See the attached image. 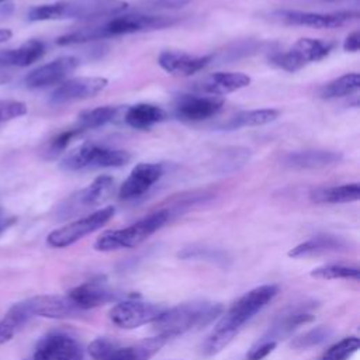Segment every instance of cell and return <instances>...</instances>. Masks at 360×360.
<instances>
[{
	"label": "cell",
	"instance_id": "obj_1",
	"mask_svg": "<svg viewBox=\"0 0 360 360\" xmlns=\"http://www.w3.org/2000/svg\"><path fill=\"white\" fill-rule=\"evenodd\" d=\"M176 17L169 15H155V14H124L112 15L110 20L96 22L68 34L58 37L56 44L60 46L79 45L86 42H93L105 38H114L128 34H136L150 30H160L176 24Z\"/></svg>",
	"mask_w": 360,
	"mask_h": 360
},
{
	"label": "cell",
	"instance_id": "obj_2",
	"mask_svg": "<svg viewBox=\"0 0 360 360\" xmlns=\"http://www.w3.org/2000/svg\"><path fill=\"white\" fill-rule=\"evenodd\" d=\"M224 314V305L211 301L183 302L165 311L152 322L153 330L163 338H173L201 329Z\"/></svg>",
	"mask_w": 360,
	"mask_h": 360
},
{
	"label": "cell",
	"instance_id": "obj_3",
	"mask_svg": "<svg viewBox=\"0 0 360 360\" xmlns=\"http://www.w3.org/2000/svg\"><path fill=\"white\" fill-rule=\"evenodd\" d=\"M169 217L170 214L167 210H159L127 228L105 231L94 242V249L98 252H112L135 248L159 231L169 221Z\"/></svg>",
	"mask_w": 360,
	"mask_h": 360
},
{
	"label": "cell",
	"instance_id": "obj_4",
	"mask_svg": "<svg viewBox=\"0 0 360 360\" xmlns=\"http://www.w3.org/2000/svg\"><path fill=\"white\" fill-rule=\"evenodd\" d=\"M131 160V155L122 149H114L96 142H84L68 152L59 166L66 172L121 167Z\"/></svg>",
	"mask_w": 360,
	"mask_h": 360
},
{
	"label": "cell",
	"instance_id": "obj_5",
	"mask_svg": "<svg viewBox=\"0 0 360 360\" xmlns=\"http://www.w3.org/2000/svg\"><path fill=\"white\" fill-rule=\"evenodd\" d=\"M278 292V287L274 284H263L245 292L232 307L222 314L215 328L228 329L238 333L245 322L253 318L262 311Z\"/></svg>",
	"mask_w": 360,
	"mask_h": 360
},
{
	"label": "cell",
	"instance_id": "obj_6",
	"mask_svg": "<svg viewBox=\"0 0 360 360\" xmlns=\"http://www.w3.org/2000/svg\"><path fill=\"white\" fill-rule=\"evenodd\" d=\"M114 212L115 208L112 205L100 208L83 218H79L73 222H69L60 228L53 229L46 236V242L52 248H68L104 226L114 217Z\"/></svg>",
	"mask_w": 360,
	"mask_h": 360
},
{
	"label": "cell",
	"instance_id": "obj_7",
	"mask_svg": "<svg viewBox=\"0 0 360 360\" xmlns=\"http://www.w3.org/2000/svg\"><path fill=\"white\" fill-rule=\"evenodd\" d=\"M333 44L314 38L298 39L288 51L276 52L270 56V62L287 72H297L311 62H318L329 55Z\"/></svg>",
	"mask_w": 360,
	"mask_h": 360
},
{
	"label": "cell",
	"instance_id": "obj_8",
	"mask_svg": "<svg viewBox=\"0 0 360 360\" xmlns=\"http://www.w3.org/2000/svg\"><path fill=\"white\" fill-rule=\"evenodd\" d=\"M163 311L165 307L162 305L129 297L118 301L110 309L108 316L110 321L121 329H136L142 325L152 323Z\"/></svg>",
	"mask_w": 360,
	"mask_h": 360
},
{
	"label": "cell",
	"instance_id": "obj_9",
	"mask_svg": "<svg viewBox=\"0 0 360 360\" xmlns=\"http://www.w3.org/2000/svg\"><path fill=\"white\" fill-rule=\"evenodd\" d=\"M66 295L73 301V304L80 311L97 308L108 302L118 301L122 297H127V298L132 297V295H125L121 291H117L108 287V284L101 278H94V280L82 283L73 287L72 290H69Z\"/></svg>",
	"mask_w": 360,
	"mask_h": 360
},
{
	"label": "cell",
	"instance_id": "obj_10",
	"mask_svg": "<svg viewBox=\"0 0 360 360\" xmlns=\"http://www.w3.org/2000/svg\"><path fill=\"white\" fill-rule=\"evenodd\" d=\"M224 105V98L210 94H180L174 100L173 111L183 121H202L217 115Z\"/></svg>",
	"mask_w": 360,
	"mask_h": 360
},
{
	"label": "cell",
	"instance_id": "obj_11",
	"mask_svg": "<svg viewBox=\"0 0 360 360\" xmlns=\"http://www.w3.org/2000/svg\"><path fill=\"white\" fill-rule=\"evenodd\" d=\"M108 84L105 77H73L59 84L49 97V103L60 105L77 100L90 98L104 90Z\"/></svg>",
	"mask_w": 360,
	"mask_h": 360
},
{
	"label": "cell",
	"instance_id": "obj_12",
	"mask_svg": "<svg viewBox=\"0 0 360 360\" xmlns=\"http://www.w3.org/2000/svg\"><path fill=\"white\" fill-rule=\"evenodd\" d=\"M30 316H42L52 319L70 318L80 312V309L73 304L68 295L59 294H45L35 295L22 301Z\"/></svg>",
	"mask_w": 360,
	"mask_h": 360
},
{
	"label": "cell",
	"instance_id": "obj_13",
	"mask_svg": "<svg viewBox=\"0 0 360 360\" xmlns=\"http://www.w3.org/2000/svg\"><path fill=\"white\" fill-rule=\"evenodd\" d=\"M163 173L165 167L160 163H138L121 184L118 191L120 198L132 200L143 195L162 179Z\"/></svg>",
	"mask_w": 360,
	"mask_h": 360
},
{
	"label": "cell",
	"instance_id": "obj_14",
	"mask_svg": "<svg viewBox=\"0 0 360 360\" xmlns=\"http://www.w3.org/2000/svg\"><path fill=\"white\" fill-rule=\"evenodd\" d=\"M278 17L285 24H291V25H304V27H314V28H338L357 18V13H353V11L312 13V11L284 10L278 13Z\"/></svg>",
	"mask_w": 360,
	"mask_h": 360
},
{
	"label": "cell",
	"instance_id": "obj_15",
	"mask_svg": "<svg viewBox=\"0 0 360 360\" xmlns=\"http://www.w3.org/2000/svg\"><path fill=\"white\" fill-rule=\"evenodd\" d=\"M79 66V59L75 56H60L53 59L49 63L41 65L37 69L31 70L24 82L30 89L46 87L56 84L66 79L76 68Z\"/></svg>",
	"mask_w": 360,
	"mask_h": 360
},
{
	"label": "cell",
	"instance_id": "obj_16",
	"mask_svg": "<svg viewBox=\"0 0 360 360\" xmlns=\"http://www.w3.org/2000/svg\"><path fill=\"white\" fill-rule=\"evenodd\" d=\"M252 79L242 72H215L204 76L193 84V89L201 94L225 96L248 87Z\"/></svg>",
	"mask_w": 360,
	"mask_h": 360
},
{
	"label": "cell",
	"instance_id": "obj_17",
	"mask_svg": "<svg viewBox=\"0 0 360 360\" xmlns=\"http://www.w3.org/2000/svg\"><path fill=\"white\" fill-rule=\"evenodd\" d=\"M212 60V55H191L180 51H163L159 58V66L173 76H191L202 70Z\"/></svg>",
	"mask_w": 360,
	"mask_h": 360
},
{
	"label": "cell",
	"instance_id": "obj_18",
	"mask_svg": "<svg viewBox=\"0 0 360 360\" xmlns=\"http://www.w3.org/2000/svg\"><path fill=\"white\" fill-rule=\"evenodd\" d=\"M48 360H82L83 350L76 339L65 333H51L44 336L37 347Z\"/></svg>",
	"mask_w": 360,
	"mask_h": 360
},
{
	"label": "cell",
	"instance_id": "obj_19",
	"mask_svg": "<svg viewBox=\"0 0 360 360\" xmlns=\"http://www.w3.org/2000/svg\"><path fill=\"white\" fill-rule=\"evenodd\" d=\"M342 160V153L323 149L291 152L284 158V163L292 169H325L338 165Z\"/></svg>",
	"mask_w": 360,
	"mask_h": 360
},
{
	"label": "cell",
	"instance_id": "obj_20",
	"mask_svg": "<svg viewBox=\"0 0 360 360\" xmlns=\"http://www.w3.org/2000/svg\"><path fill=\"white\" fill-rule=\"evenodd\" d=\"M45 53V45L39 39H28L15 49L0 51V66L25 68L41 59Z\"/></svg>",
	"mask_w": 360,
	"mask_h": 360
},
{
	"label": "cell",
	"instance_id": "obj_21",
	"mask_svg": "<svg viewBox=\"0 0 360 360\" xmlns=\"http://www.w3.org/2000/svg\"><path fill=\"white\" fill-rule=\"evenodd\" d=\"M309 198L316 204H345L353 202L360 198V184L349 183L342 186L316 187L311 190Z\"/></svg>",
	"mask_w": 360,
	"mask_h": 360
},
{
	"label": "cell",
	"instance_id": "obj_22",
	"mask_svg": "<svg viewBox=\"0 0 360 360\" xmlns=\"http://www.w3.org/2000/svg\"><path fill=\"white\" fill-rule=\"evenodd\" d=\"M167 118V112L155 104L139 103L131 105L125 112V122L135 129H149Z\"/></svg>",
	"mask_w": 360,
	"mask_h": 360
},
{
	"label": "cell",
	"instance_id": "obj_23",
	"mask_svg": "<svg viewBox=\"0 0 360 360\" xmlns=\"http://www.w3.org/2000/svg\"><path fill=\"white\" fill-rule=\"evenodd\" d=\"M346 248V242L333 235H316L288 250V256L292 259L308 257L326 252H336Z\"/></svg>",
	"mask_w": 360,
	"mask_h": 360
},
{
	"label": "cell",
	"instance_id": "obj_24",
	"mask_svg": "<svg viewBox=\"0 0 360 360\" xmlns=\"http://www.w3.org/2000/svg\"><path fill=\"white\" fill-rule=\"evenodd\" d=\"M114 187V180L111 176L101 174L96 177L86 188L80 190L75 200L77 205L83 208H91L101 205L105 200L110 198Z\"/></svg>",
	"mask_w": 360,
	"mask_h": 360
},
{
	"label": "cell",
	"instance_id": "obj_25",
	"mask_svg": "<svg viewBox=\"0 0 360 360\" xmlns=\"http://www.w3.org/2000/svg\"><path fill=\"white\" fill-rule=\"evenodd\" d=\"M315 319V316L308 312L305 308L304 309H292L291 312L285 314L284 316H281L269 330V335L264 336L262 340H273L277 342L278 339L288 336L291 332H294L297 328H300L301 325L309 323Z\"/></svg>",
	"mask_w": 360,
	"mask_h": 360
},
{
	"label": "cell",
	"instance_id": "obj_26",
	"mask_svg": "<svg viewBox=\"0 0 360 360\" xmlns=\"http://www.w3.org/2000/svg\"><path fill=\"white\" fill-rule=\"evenodd\" d=\"M166 340V338L156 335L153 338L139 340L131 346L118 347L112 360H149L165 346Z\"/></svg>",
	"mask_w": 360,
	"mask_h": 360
},
{
	"label": "cell",
	"instance_id": "obj_27",
	"mask_svg": "<svg viewBox=\"0 0 360 360\" xmlns=\"http://www.w3.org/2000/svg\"><path fill=\"white\" fill-rule=\"evenodd\" d=\"M280 115L278 110L274 108H260V110H246L240 111L224 125L229 129L243 128V127H257V125H266L277 120Z\"/></svg>",
	"mask_w": 360,
	"mask_h": 360
},
{
	"label": "cell",
	"instance_id": "obj_28",
	"mask_svg": "<svg viewBox=\"0 0 360 360\" xmlns=\"http://www.w3.org/2000/svg\"><path fill=\"white\" fill-rule=\"evenodd\" d=\"M30 314L24 307V302H15L8 308L4 316L0 319V345L7 343L14 338L18 329L30 319Z\"/></svg>",
	"mask_w": 360,
	"mask_h": 360
},
{
	"label": "cell",
	"instance_id": "obj_29",
	"mask_svg": "<svg viewBox=\"0 0 360 360\" xmlns=\"http://www.w3.org/2000/svg\"><path fill=\"white\" fill-rule=\"evenodd\" d=\"M118 111H120V108L115 105H101V107L82 111L77 115V127L76 128H79L80 131H86V129L103 127V125L111 122L117 117Z\"/></svg>",
	"mask_w": 360,
	"mask_h": 360
},
{
	"label": "cell",
	"instance_id": "obj_30",
	"mask_svg": "<svg viewBox=\"0 0 360 360\" xmlns=\"http://www.w3.org/2000/svg\"><path fill=\"white\" fill-rule=\"evenodd\" d=\"M360 89V75L359 73H346L321 89L319 96L322 98L330 100L338 97H345L356 93Z\"/></svg>",
	"mask_w": 360,
	"mask_h": 360
},
{
	"label": "cell",
	"instance_id": "obj_31",
	"mask_svg": "<svg viewBox=\"0 0 360 360\" xmlns=\"http://www.w3.org/2000/svg\"><path fill=\"white\" fill-rule=\"evenodd\" d=\"M250 150L245 148H229L219 153L215 160V169L219 173H231L249 162Z\"/></svg>",
	"mask_w": 360,
	"mask_h": 360
},
{
	"label": "cell",
	"instance_id": "obj_32",
	"mask_svg": "<svg viewBox=\"0 0 360 360\" xmlns=\"http://www.w3.org/2000/svg\"><path fill=\"white\" fill-rule=\"evenodd\" d=\"M311 277L319 278V280H359L360 278V270L359 267L353 266H345V264H325L312 269Z\"/></svg>",
	"mask_w": 360,
	"mask_h": 360
},
{
	"label": "cell",
	"instance_id": "obj_33",
	"mask_svg": "<svg viewBox=\"0 0 360 360\" xmlns=\"http://www.w3.org/2000/svg\"><path fill=\"white\" fill-rule=\"evenodd\" d=\"M359 349L360 339L357 336H347L326 349L319 360H349Z\"/></svg>",
	"mask_w": 360,
	"mask_h": 360
},
{
	"label": "cell",
	"instance_id": "obj_34",
	"mask_svg": "<svg viewBox=\"0 0 360 360\" xmlns=\"http://www.w3.org/2000/svg\"><path fill=\"white\" fill-rule=\"evenodd\" d=\"M235 336H236V332H233V330L214 328L211 335L205 339V342L202 345V353L205 356H214V354L219 353L233 340Z\"/></svg>",
	"mask_w": 360,
	"mask_h": 360
},
{
	"label": "cell",
	"instance_id": "obj_35",
	"mask_svg": "<svg viewBox=\"0 0 360 360\" xmlns=\"http://www.w3.org/2000/svg\"><path fill=\"white\" fill-rule=\"evenodd\" d=\"M332 330L328 326H316L314 329H309L307 330L305 333L297 336L292 342H291V346L294 349H309V347H314V346H318L321 345L322 342H325L329 336H330Z\"/></svg>",
	"mask_w": 360,
	"mask_h": 360
},
{
	"label": "cell",
	"instance_id": "obj_36",
	"mask_svg": "<svg viewBox=\"0 0 360 360\" xmlns=\"http://www.w3.org/2000/svg\"><path fill=\"white\" fill-rule=\"evenodd\" d=\"M118 347L120 346L108 338H97L89 345L87 352L93 360H112Z\"/></svg>",
	"mask_w": 360,
	"mask_h": 360
},
{
	"label": "cell",
	"instance_id": "obj_37",
	"mask_svg": "<svg viewBox=\"0 0 360 360\" xmlns=\"http://www.w3.org/2000/svg\"><path fill=\"white\" fill-rule=\"evenodd\" d=\"M179 257L181 259H201V260H210L214 263L225 262V255L222 252L208 249V248H186L179 253Z\"/></svg>",
	"mask_w": 360,
	"mask_h": 360
},
{
	"label": "cell",
	"instance_id": "obj_38",
	"mask_svg": "<svg viewBox=\"0 0 360 360\" xmlns=\"http://www.w3.org/2000/svg\"><path fill=\"white\" fill-rule=\"evenodd\" d=\"M83 131H80L79 128H73V129H66L60 134H58L49 143L48 148V155L49 158H53L56 155H59L60 152H63L66 149V146L70 143V141L76 136H79Z\"/></svg>",
	"mask_w": 360,
	"mask_h": 360
},
{
	"label": "cell",
	"instance_id": "obj_39",
	"mask_svg": "<svg viewBox=\"0 0 360 360\" xmlns=\"http://www.w3.org/2000/svg\"><path fill=\"white\" fill-rule=\"evenodd\" d=\"M27 114V105L17 100H0V122L10 121Z\"/></svg>",
	"mask_w": 360,
	"mask_h": 360
},
{
	"label": "cell",
	"instance_id": "obj_40",
	"mask_svg": "<svg viewBox=\"0 0 360 360\" xmlns=\"http://www.w3.org/2000/svg\"><path fill=\"white\" fill-rule=\"evenodd\" d=\"M276 346H277V342L262 340L257 346L252 347V350L248 354V360H263L276 349Z\"/></svg>",
	"mask_w": 360,
	"mask_h": 360
},
{
	"label": "cell",
	"instance_id": "obj_41",
	"mask_svg": "<svg viewBox=\"0 0 360 360\" xmlns=\"http://www.w3.org/2000/svg\"><path fill=\"white\" fill-rule=\"evenodd\" d=\"M191 0H148L143 3L142 8L145 10H158V8H176L183 7Z\"/></svg>",
	"mask_w": 360,
	"mask_h": 360
},
{
	"label": "cell",
	"instance_id": "obj_42",
	"mask_svg": "<svg viewBox=\"0 0 360 360\" xmlns=\"http://www.w3.org/2000/svg\"><path fill=\"white\" fill-rule=\"evenodd\" d=\"M360 48V32L354 31L349 34L343 42V49L347 52H357Z\"/></svg>",
	"mask_w": 360,
	"mask_h": 360
},
{
	"label": "cell",
	"instance_id": "obj_43",
	"mask_svg": "<svg viewBox=\"0 0 360 360\" xmlns=\"http://www.w3.org/2000/svg\"><path fill=\"white\" fill-rule=\"evenodd\" d=\"M11 35H13V32H11L10 30H7V28H1V30H0V44H3V42H6V41H8V39L11 38Z\"/></svg>",
	"mask_w": 360,
	"mask_h": 360
},
{
	"label": "cell",
	"instance_id": "obj_44",
	"mask_svg": "<svg viewBox=\"0 0 360 360\" xmlns=\"http://www.w3.org/2000/svg\"><path fill=\"white\" fill-rule=\"evenodd\" d=\"M24 360H48V359H46L44 354H41L39 352L34 350L32 356H31V357H28V359H24Z\"/></svg>",
	"mask_w": 360,
	"mask_h": 360
},
{
	"label": "cell",
	"instance_id": "obj_45",
	"mask_svg": "<svg viewBox=\"0 0 360 360\" xmlns=\"http://www.w3.org/2000/svg\"><path fill=\"white\" fill-rule=\"evenodd\" d=\"M7 80H8V76L4 75L3 72H0V84H1V83H6Z\"/></svg>",
	"mask_w": 360,
	"mask_h": 360
},
{
	"label": "cell",
	"instance_id": "obj_46",
	"mask_svg": "<svg viewBox=\"0 0 360 360\" xmlns=\"http://www.w3.org/2000/svg\"><path fill=\"white\" fill-rule=\"evenodd\" d=\"M4 228H7V222H4V221H0V233L4 231Z\"/></svg>",
	"mask_w": 360,
	"mask_h": 360
},
{
	"label": "cell",
	"instance_id": "obj_47",
	"mask_svg": "<svg viewBox=\"0 0 360 360\" xmlns=\"http://www.w3.org/2000/svg\"><path fill=\"white\" fill-rule=\"evenodd\" d=\"M3 1H6V0H0V3H3Z\"/></svg>",
	"mask_w": 360,
	"mask_h": 360
},
{
	"label": "cell",
	"instance_id": "obj_48",
	"mask_svg": "<svg viewBox=\"0 0 360 360\" xmlns=\"http://www.w3.org/2000/svg\"><path fill=\"white\" fill-rule=\"evenodd\" d=\"M329 1H332V0H329Z\"/></svg>",
	"mask_w": 360,
	"mask_h": 360
}]
</instances>
